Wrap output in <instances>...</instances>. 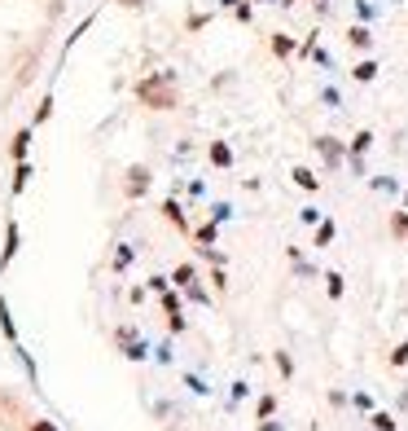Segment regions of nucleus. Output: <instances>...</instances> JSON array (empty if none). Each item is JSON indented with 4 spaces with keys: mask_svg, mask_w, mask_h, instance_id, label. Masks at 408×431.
Here are the masks:
<instances>
[{
    "mask_svg": "<svg viewBox=\"0 0 408 431\" xmlns=\"http://www.w3.org/2000/svg\"><path fill=\"white\" fill-rule=\"evenodd\" d=\"M334 234H338L334 220H321V224H316V246H329V242H334Z\"/></svg>",
    "mask_w": 408,
    "mask_h": 431,
    "instance_id": "obj_19",
    "label": "nucleus"
},
{
    "mask_svg": "<svg viewBox=\"0 0 408 431\" xmlns=\"http://www.w3.org/2000/svg\"><path fill=\"white\" fill-rule=\"evenodd\" d=\"M391 234L395 238H408V212H395L391 216Z\"/></svg>",
    "mask_w": 408,
    "mask_h": 431,
    "instance_id": "obj_23",
    "label": "nucleus"
},
{
    "mask_svg": "<svg viewBox=\"0 0 408 431\" xmlns=\"http://www.w3.org/2000/svg\"><path fill=\"white\" fill-rule=\"evenodd\" d=\"M299 220H303V224H316V220H321V212H316V207H303V212H299Z\"/></svg>",
    "mask_w": 408,
    "mask_h": 431,
    "instance_id": "obj_31",
    "label": "nucleus"
},
{
    "mask_svg": "<svg viewBox=\"0 0 408 431\" xmlns=\"http://www.w3.org/2000/svg\"><path fill=\"white\" fill-rule=\"evenodd\" d=\"M48 115H53V97H44V101H40V110H36V128H40Z\"/></svg>",
    "mask_w": 408,
    "mask_h": 431,
    "instance_id": "obj_25",
    "label": "nucleus"
},
{
    "mask_svg": "<svg viewBox=\"0 0 408 431\" xmlns=\"http://www.w3.org/2000/svg\"><path fill=\"white\" fill-rule=\"evenodd\" d=\"M163 220H167V224H176V229H181V234L189 229V220H185V207H181V202H176V198H167V202H163Z\"/></svg>",
    "mask_w": 408,
    "mask_h": 431,
    "instance_id": "obj_7",
    "label": "nucleus"
},
{
    "mask_svg": "<svg viewBox=\"0 0 408 431\" xmlns=\"http://www.w3.org/2000/svg\"><path fill=\"white\" fill-rule=\"evenodd\" d=\"M377 71H382V66H377L373 58H365V62H355V66H351V80H355V84H373V80H377Z\"/></svg>",
    "mask_w": 408,
    "mask_h": 431,
    "instance_id": "obj_8",
    "label": "nucleus"
},
{
    "mask_svg": "<svg viewBox=\"0 0 408 431\" xmlns=\"http://www.w3.org/2000/svg\"><path fill=\"white\" fill-rule=\"evenodd\" d=\"M167 286H171V277H149V291H159V295H163Z\"/></svg>",
    "mask_w": 408,
    "mask_h": 431,
    "instance_id": "obj_32",
    "label": "nucleus"
},
{
    "mask_svg": "<svg viewBox=\"0 0 408 431\" xmlns=\"http://www.w3.org/2000/svg\"><path fill=\"white\" fill-rule=\"evenodd\" d=\"M167 331L171 335H185V317H167Z\"/></svg>",
    "mask_w": 408,
    "mask_h": 431,
    "instance_id": "obj_33",
    "label": "nucleus"
},
{
    "mask_svg": "<svg viewBox=\"0 0 408 431\" xmlns=\"http://www.w3.org/2000/svg\"><path fill=\"white\" fill-rule=\"evenodd\" d=\"M185 383H189V388H193L198 396H207V392H211V388H207V383H202V378H198V374H185Z\"/></svg>",
    "mask_w": 408,
    "mask_h": 431,
    "instance_id": "obj_28",
    "label": "nucleus"
},
{
    "mask_svg": "<svg viewBox=\"0 0 408 431\" xmlns=\"http://www.w3.org/2000/svg\"><path fill=\"white\" fill-rule=\"evenodd\" d=\"M211 163L215 167H233V150H228L224 141H211Z\"/></svg>",
    "mask_w": 408,
    "mask_h": 431,
    "instance_id": "obj_15",
    "label": "nucleus"
},
{
    "mask_svg": "<svg viewBox=\"0 0 408 431\" xmlns=\"http://www.w3.org/2000/svg\"><path fill=\"white\" fill-rule=\"evenodd\" d=\"M185 291H189V299H198V303H211V295H207V291H202L198 282H193V286H185Z\"/></svg>",
    "mask_w": 408,
    "mask_h": 431,
    "instance_id": "obj_29",
    "label": "nucleus"
},
{
    "mask_svg": "<svg viewBox=\"0 0 408 431\" xmlns=\"http://www.w3.org/2000/svg\"><path fill=\"white\" fill-rule=\"evenodd\" d=\"M404 202H408V189H404Z\"/></svg>",
    "mask_w": 408,
    "mask_h": 431,
    "instance_id": "obj_38",
    "label": "nucleus"
},
{
    "mask_svg": "<svg viewBox=\"0 0 408 431\" xmlns=\"http://www.w3.org/2000/svg\"><path fill=\"white\" fill-rule=\"evenodd\" d=\"M163 313H167V317H181V295H176L171 286L163 291Z\"/></svg>",
    "mask_w": 408,
    "mask_h": 431,
    "instance_id": "obj_20",
    "label": "nucleus"
},
{
    "mask_svg": "<svg viewBox=\"0 0 408 431\" xmlns=\"http://www.w3.org/2000/svg\"><path fill=\"white\" fill-rule=\"evenodd\" d=\"M254 414H259V422H264V418H272V414H277V396H259V405H254Z\"/></svg>",
    "mask_w": 408,
    "mask_h": 431,
    "instance_id": "obj_22",
    "label": "nucleus"
},
{
    "mask_svg": "<svg viewBox=\"0 0 408 431\" xmlns=\"http://www.w3.org/2000/svg\"><path fill=\"white\" fill-rule=\"evenodd\" d=\"M0 335H5L9 343H18V326H14V317H9V303H5V295H0Z\"/></svg>",
    "mask_w": 408,
    "mask_h": 431,
    "instance_id": "obj_13",
    "label": "nucleus"
},
{
    "mask_svg": "<svg viewBox=\"0 0 408 431\" xmlns=\"http://www.w3.org/2000/svg\"><path fill=\"white\" fill-rule=\"evenodd\" d=\"M312 145L321 150V159H325V163H343V145H338L334 137H316Z\"/></svg>",
    "mask_w": 408,
    "mask_h": 431,
    "instance_id": "obj_9",
    "label": "nucleus"
},
{
    "mask_svg": "<svg viewBox=\"0 0 408 431\" xmlns=\"http://www.w3.org/2000/svg\"><path fill=\"white\" fill-rule=\"evenodd\" d=\"M136 101L149 110H176L181 106V88H176V71H154L136 80Z\"/></svg>",
    "mask_w": 408,
    "mask_h": 431,
    "instance_id": "obj_1",
    "label": "nucleus"
},
{
    "mask_svg": "<svg viewBox=\"0 0 408 431\" xmlns=\"http://www.w3.org/2000/svg\"><path fill=\"white\" fill-rule=\"evenodd\" d=\"M119 352H123L127 361H145V357H149V343L136 339L132 331H119Z\"/></svg>",
    "mask_w": 408,
    "mask_h": 431,
    "instance_id": "obj_3",
    "label": "nucleus"
},
{
    "mask_svg": "<svg viewBox=\"0 0 408 431\" xmlns=\"http://www.w3.org/2000/svg\"><path fill=\"white\" fill-rule=\"evenodd\" d=\"M272 361H277V370H281V374H286V378H290V374H294V361H290V357H286V352H277V357H272Z\"/></svg>",
    "mask_w": 408,
    "mask_h": 431,
    "instance_id": "obj_26",
    "label": "nucleus"
},
{
    "mask_svg": "<svg viewBox=\"0 0 408 431\" xmlns=\"http://www.w3.org/2000/svg\"><path fill=\"white\" fill-rule=\"evenodd\" d=\"M259 431H281V422H272V418H264V427Z\"/></svg>",
    "mask_w": 408,
    "mask_h": 431,
    "instance_id": "obj_36",
    "label": "nucleus"
},
{
    "mask_svg": "<svg viewBox=\"0 0 408 431\" xmlns=\"http://www.w3.org/2000/svg\"><path fill=\"white\" fill-rule=\"evenodd\" d=\"M18 242H22V234H18V220H9V224H5V251H0V269H5V264L18 256Z\"/></svg>",
    "mask_w": 408,
    "mask_h": 431,
    "instance_id": "obj_5",
    "label": "nucleus"
},
{
    "mask_svg": "<svg viewBox=\"0 0 408 431\" xmlns=\"http://www.w3.org/2000/svg\"><path fill=\"white\" fill-rule=\"evenodd\" d=\"M193 277H198V269H193V264H176L171 282H176V286H193Z\"/></svg>",
    "mask_w": 408,
    "mask_h": 431,
    "instance_id": "obj_16",
    "label": "nucleus"
},
{
    "mask_svg": "<svg viewBox=\"0 0 408 431\" xmlns=\"http://www.w3.org/2000/svg\"><path fill=\"white\" fill-rule=\"evenodd\" d=\"M127 264H132V246H127V242H119V251H114V273H123Z\"/></svg>",
    "mask_w": 408,
    "mask_h": 431,
    "instance_id": "obj_21",
    "label": "nucleus"
},
{
    "mask_svg": "<svg viewBox=\"0 0 408 431\" xmlns=\"http://www.w3.org/2000/svg\"><path fill=\"white\" fill-rule=\"evenodd\" d=\"M391 365H408V339H404V343L391 352Z\"/></svg>",
    "mask_w": 408,
    "mask_h": 431,
    "instance_id": "obj_27",
    "label": "nucleus"
},
{
    "mask_svg": "<svg viewBox=\"0 0 408 431\" xmlns=\"http://www.w3.org/2000/svg\"><path fill=\"white\" fill-rule=\"evenodd\" d=\"M119 5H123V9H141V5H145V0H119Z\"/></svg>",
    "mask_w": 408,
    "mask_h": 431,
    "instance_id": "obj_35",
    "label": "nucleus"
},
{
    "mask_svg": "<svg viewBox=\"0 0 408 431\" xmlns=\"http://www.w3.org/2000/svg\"><path fill=\"white\" fill-rule=\"evenodd\" d=\"M264 5H290V0H264Z\"/></svg>",
    "mask_w": 408,
    "mask_h": 431,
    "instance_id": "obj_37",
    "label": "nucleus"
},
{
    "mask_svg": "<svg viewBox=\"0 0 408 431\" xmlns=\"http://www.w3.org/2000/svg\"><path fill=\"white\" fill-rule=\"evenodd\" d=\"M369 422H373L377 431H395V418H391V414H373Z\"/></svg>",
    "mask_w": 408,
    "mask_h": 431,
    "instance_id": "obj_24",
    "label": "nucleus"
},
{
    "mask_svg": "<svg viewBox=\"0 0 408 431\" xmlns=\"http://www.w3.org/2000/svg\"><path fill=\"white\" fill-rule=\"evenodd\" d=\"M369 145H373V133H369V128H365V133H355V137H351V159H360Z\"/></svg>",
    "mask_w": 408,
    "mask_h": 431,
    "instance_id": "obj_18",
    "label": "nucleus"
},
{
    "mask_svg": "<svg viewBox=\"0 0 408 431\" xmlns=\"http://www.w3.org/2000/svg\"><path fill=\"white\" fill-rule=\"evenodd\" d=\"M149 181H154V176H149V167H141V163H136V167H127V181H123V194H127V198H141V194L149 189Z\"/></svg>",
    "mask_w": 408,
    "mask_h": 431,
    "instance_id": "obj_2",
    "label": "nucleus"
},
{
    "mask_svg": "<svg viewBox=\"0 0 408 431\" xmlns=\"http://www.w3.org/2000/svg\"><path fill=\"white\" fill-rule=\"evenodd\" d=\"M233 14H237V22H250V14H254V9L246 5V0H237V5H233Z\"/></svg>",
    "mask_w": 408,
    "mask_h": 431,
    "instance_id": "obj_30",
    "label": "nucleus"
},
{
    "mask_svg": "<svg viewBox=\"0 0 408 431\" xmlns=\"http://www.w3.org/2000/svg\"><path fill=\"white\" fill-rule=\"evenodd\" d=\"M31 176H36L31 159H27V163H14V181H9V189H14V194H22V189H27V181H31Z\"/></svg>",
    "mask_w": 408,
    "mask_h": 431,
    "instance_id": "obj_12",
    "label": "nucleus"
},
{
    "mask_svg": "<svg viewBox=\"0 0 408 431\" xmlns=\"http://www.w3.org/2000/svg\"><path fill=\"white\" fill-rule=\"evenodd\" d=\"M9 159H14V163H27V159H31V128L14 133V141H9Z\"/></svg>",
    "mask_w": 408,
    "mask_h": 431,
    "instance_id": "obj_4",
    "label": "nucleus"
},
{
    "mask_svg": "<svg viewBox=\"0 0 408 431\" xmlns=\"http://www.w3.org/2000/svg\"><path fill=\"white\" fill-rule=\"evenodd\" d=\"M347 44H351V48H360V53H369V48H373V31L365 27V22H355V27L347 31Z\"/></svg>",
    "mask_w": 408,
    "mask_h": 431,
    "instance_id": "obj_6",
    "label": "nucleus"
},
{
    "mask_svg": "<svg viewBox=\"0 0 408 431\" xmlns=\"http://www.w3.org/2000/svg\"><path fill=\"white\" fill-rule=\"evenodd\" d=\"M290 176H294V185H299V189H308V194H316V189H321V176H316L312 167H294Z\"/></svg>",
    "mask_w": 408,
    "mask_h": 431,
    "instance_id": "obj_11",
    "label": "nucleus"
},
{
    "mask_svg": "<svg viewBox=\"0 0 408 431\" xmlns=\"http://www.w3.org/2000/svg\"><path fill=\"white\" fill-rule=\"evenodd\" d=\"M31 431H58V427L48 422V418H36V422H31Z\"/></svg>",
    "mask_w": 408,
    "mask_h": 431,
    "instance_id": "obj_34",
    "label": "nucleus"
},
{
    "mask_svg": "<svg viewBox=\"0 0 408 431\" xmlns=\"http://www.w3.org/2000/svg\"><path fill=\"white\" fill-rule=\"evenodd\" d=\"M268 48L277 58H290V53H299V44H294V36H286V31H277L272 40H268Z\"/></svg>",
    "mask_w": 408,
    "mask_h": 431,
    "instance_id": "obj_10",
    "label": "nucleus"
},
{
    "mask_svg": "<svg viewBox=\"0 0 408 431\" xmlns=\"http://www.w3.org/2000/svg\"><path fill=\"white\" fill-rule=\"evenodd\" d=\"M215 238H220V220H211V224H202V229L193 234V242H198V251H202V246H215Z\"/></svg>",
    "mask_w": 408,
    "mask_h": 431,
    "instance_id": "obj_14",
    "label": "nucleus"
},
{
    "mask_svg": "<svg viewBox=\"0 0 408 431\" xmlns=\"http://www.w3.org/2000/svg\"><path fill=\"white\" fill-rule=\"evenodd\" d=\"M325 291H329V299H343V291H347L343 273H325Z\"/></svg>",
    "mask_w": 408,
    "mask_h": 431,
    "instance_id": "obj_17",
    "label": "nucleus"
}]
</instances>
